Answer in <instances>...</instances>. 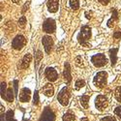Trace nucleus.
Listing matches in <instances>:
<instances>
[{
  "label": "nucleus",
  "mask_w": 121,
  "mask_h": 121,
  "mask_svg": "<svg viewBox=\"0 0 121 121\" xmlns=\"http://www.w3.org/2000/svg\"><path fill=\"white\" fill-rule=\"evenodd\" d=\"M42 43H43V46L45 48V50L47 53H49L52 52V48L53 47V40L50 36H44L43 39H42Z\"/></svg>",
  "instance_id": "obj_11"
},
{
  "label": "nucleus",
  "mask_w": 121,
  "mask_h": 121,
  "mask_svg": "<svg viewBox=\"0 0 121 121\" xmlns=\"http://www.w3.org/2000/svg\"><path fill=\"white\" fill-rule=\"evenodd\" d=\"M17 84H18V82L17 80H14V87H15V94L17 95Z\"/></svg>",
  "instance_id": "obj_34"
},
{
  "label": "nucleus",
  "mask_w": 121,
  "mask_h": 121,
  "mask_svg": "<svg viewBox=\"0 0 121 121\" xmlns=\"http://www.w3.org/2000/svg\"><path fill=\"white\" fill-rule=\"evenodd\" d=\"M40 121H55V114L52 109L47 108L44 109L42 116L40 118Z\"/></svg>",
  "instance_id": "obj_8"
},
{
  "label": "nucleus",
  "mask_w": 121,
  "mask_h": 121,
  "mask_svg": "<svg viewBox=\"0 0 121 121\" xmlns=\"http://www.w3.org/2000/svg\"><path fill=\"white\" fill-rule=\"evenodd\" d=\"M70 98H71V93L68 87H63L59 91L57 95V100L58 102L61 104L63 107H67L70 103Z\"/></svg>",
  "instance_id": "obj_4"
},
{
  "label": "nucleus",
  "mask_w": 121,
  "mask_h": 121,
  "mask_svg": "<svg viewBox=\"0 0 121 121\" xmlns=\"http://www.w3.org/2000/svg\"><path fill=\"white\" fill-rule=\"evenodd\" d=\"M33 104L34 105H38L39 104V93L36 90L35 93H34V97H33Z\"/></svg>",
  "instance_id": "obj_31"
},
{
  "label": "nucleus",
  "mask_w": 121,
  "mask_h": 121,
  "mask_svg": "<svg viewBox=\"0 0 121 121\" xmlns=\"http://www.w3.org/2000/svg\"><path fill=\"white\" fill-rule=\"evenodd\" d=\"M56 29V24H55V21L52 18H47L43 23V30L46 33L48 34H52L55 32Z\"/></svg>",
  "instance_id": "obj_7"
},
{
  "label": "nucleus",
  "mask_w": 121,
  "mask_h": 121,
  "mask_svg": "<svg viewBox=\"0 0 121 121\" xmlns=\"http://www.w3.org/2000/svg\"><path fill=\"white\" fill-rule=\"evenodd\" d=\"M45 76L47 78V79L50 82H56V79L58 78V74H57V71L54 69V68H47L46 71H45Z\"/></svg>",
  "instance_id": "obj_9"
},
{
  "label": "nucleus",
  "mask_w": 121,
  "mask_h": 121,
  "mask_svg": "<svg viewBox=\"0 0 121 121\" xmlns=\"http://www.w3.org/2000/svg\"><path fill=\"white\" fill-rule=\"evenodd\" d=\"M30 98H31V91L30 89L27 87H24L21 90V93H19V102L22 103H28L30 101Z\"/></svg>",
  "instance_id": "obj_10"
},
{
  "label": "nucleus",
  "mask_w": 121,
  "mask_h": 121,
  "mask_svg": "<svg viewBox=\"0 0 121 121\" xmlns=\"http://www.w3.org/2000/svg\"><path fill=\"white\" fill-rule=\"evenodd\" d=\"M114 98L118 103L121 104V86H117L114 89Z\"/></svg>",
  "instance_id": "obj_21"
},
{
  "label": "nucleus",
  "mask_w": 121,
  "mask_h": 121,
  "mask_svg": "<svg viewBox=\"0 0 121 121\" xmlns=\"http://www.w3.org/2000/svg\"><path fill=\"white\" fill-rule=\"evenodd\" d=\"M70 7L73 10H78L79 7V1L78 0H70Z\"/></svg>",
  "instance_id": "obj_25"
},
{
  "label": "nucleus",
  "mask_w": 121,
  "mask_h": 121,
  "mask_svg": "<svg viewBox=\"0 0 121 121\" xmlns=\"http://www.w3.org/2000/svg\"><path fill=\"white\" fill-rule=\"evenodd\" d=\"M113 112H114V114L121 120V106H117V107H115L114 109H113Z\"/></svg>",
  "instance_id": "obj_28"
},
{
  "label": "nucleus",
  "mask_w": 121,
  "mask_h": 121,
  "mask_svg": "<svg viewBox=\"0 0 121 121\" xmlns=\"http://www.w3.org/2000/svg\"><path fill=\"white\" fill-rule=\"evenodd\" d=\"M79 104H80V106H82L84 109H87L88 107H89V96L83 95V96L80 97V99H79Z\"/></svg>",
  "instance_id": "obj_17"
},
{
  "label": "nucleus",
  "mask_w": 121,
  "mask_h": 121,
  "mask_svg": "<svg viewBox=\"0 0 121 121\" xmlns=\"http://www.w3.org/2000/svg\"><path fill=\"white\" fill-rule=\"evenodd\" d=\"M85 86V82L83 79H78L76 83H75V88L76 90H79V89H82Z\"/></svg>",
  "instance_id": "obj_23"
},
{
  "label": "nucleus",
  "mask_w": 121,
  "mask_h": 121,
  "mask_svg": "<svg viewBox=\"0 0 121 121\" xmlns=\"http://www.w3.org/2000/svg\"><path fill=\"white\" fill-rule=\"evenodd\" d=\"M6 82H1V97L2 98H5V95H6Z\"/></svg>",
  "instance_id": "obj_30"
},
{
  "label": "nucleus",
  "mask_w": 121,
  "mask_h": 121,
  "mask_svg": "<svg viewBox=\"0 0 121 121\" xmlns=\"http://www.w3.org/2000/svg\"><path fill=\"white\" fill-rule=\"evenodd\" d=\"M5 115H6V121H17L15 119V115H14L13 110H8Z\"/></svg>",
  "instance_id": "obj_24"
},
{
  "label": "nucleus",
  "mask_w": 121,
  "mask_h": 121,
  "mask_svg": "<svg viewBox=\"0 0 121 121\" xmlns=\"http://www.w3.org/2000/svg\"><path fill=\"white\" fill-rule=\"evenodd\" d=\"M75 62H76V65L80 67V68H83L84 67V64H83V59L82 58V56H77L76 57V60H75Z\"/></svg>",
  "instance_id": "obj_26"
},
{
  "label": "nucleus",
  "mask_w": 121,
  "mask_h": 121,
  "mask_svg": "<svg viewBox=\"0 0 121 121\" xmlns=\"http://www.w3.org/2000/svg\"><path fill=\"white\" fill-rule=\"evenodd\" d=\"M32 60V56L30 53H27L24 55V57L22 58V63H21V68L22 69H27L30 65V62H31Z\"/></svg>",
  "instance_id": "obj_15"
},
{
  "label": "nucleus",
  "mask_w": 121,
  "mask_h": 121,
  "mask_svg": "<svg viewBox=\"0 0 121 121\" xmlns=\"http://www.w3.org/2000/svg\"><path fill=\"white\" fill-rule=\"evenodd\" d=\"M63 78L66 83H70L72 80V75H71V67L68 62H65L64 64V71H63Z\"/></svg>",
  "instance_id": "obj_12"
},
{
  "label": "nucleus",
  "mask_w": 121,
  "mask_h": 121,
  "mask_svg": "<svg viewBox=\"0 0 121 121\" xmlns=\"http://www.w3.org/2000/svg\"><path fill=\"white\" fill-rule=\"evenodd\" d=\"M91 38V28L87 25H84L80 29V32L78 36V43L83 47H89V40Z\"/></svg>",
  "instance_id": "obj_2"
},
{
  "label": "nucleus",
  "mask_w": 121,
  "mask_h": 121,
  "mask_svg": "<svg viewBox=\"0 0 121 121\" xmlns=\"http://www.w3.org/2000/svg\"><path fill=\"white\" fill-rule=\"evenodd\" d=\"M113 38H114V39H120V38H121V32L119 31V30H117V31L114 32Z\"/></svg>",
  "instance_id": "obj_33"
},
{
  "label": "nucleus",
  "mask_w": 121,
  "mask_h": 121,
  "mask_svg": "<svg viewBox=\"0 0 121 121\" xmlns=\"http://www.w3.org/2000/svg\"><path fill=\"white\" fill-rule=\"evenodd\" d=\"M23 121H28V120H27V119H24V120H23Z\"/></svg>",
  "instance_id": "obj_38"
},
{
  "label": "nucleus",
  "mask_w": 121,
  "mask_h": 121,
  "mask_svg": "<svg viewBox=\"0 0 121 121\" xmlns=\"http://www.w3.org/2000/svg\"><path fill=\"white\" fill-rule=\"evenodd\" d=\"M42 93L47 97H52L54 94V87L52 83H47L42 88Z\"/></svg>",
  "instance_id": "obj_14"
},
{
  "label": "nucleus",
  "mask_w": 121,
  "mask_h": 121,
  "mask_svg": "<svg viewBox=\"0 0 121 121\" xmlns=\"http://www.w3.org/2000/svg\"><path fill=\"white\" fill-rule=\"evenodd\" d=\"M112 18H110L109 21L108 22V27H112V26H113V22L118 19L117 10H116V9H112Z\"/></svg>",
  "instance_id": "obj_18"
},
{
  "label": "nucleus",
  "mask_w": 121,
  "mask_h": 121,
  "mask_svg": "<svg viewBox=\"0 0 121 121\" xmlns=\"http://www.w3.org/2000/svg\"><path fill=\"white\" fill-rule=\"evenodd\" d=\"M117 52H118V48H112V49H109L110 62H112V66H114L116 61H117Z\"/></svg>",
  "instance_id": "obj_16"
},
{
  "label": "nucleus",
  "mask_w": 121,
  "mask_h": 121,
  "mask_svg": "<svg viewBox=\"0 0 121 121\" xmlns=\"http://www.w3.org/2000/svg\"><path fill=\"white\" fill-rule=\"evenodd\" d=\"M98 121H119V120L115 116H112V115H105V116L99 117Z\"/></svg>",
  "instance_id": "obj_22"
},
{
  "label": "nucleus",
  "mask_w": 121,
  "mask_h": 121,
  "mask_svg": "<svg viewBox=\"0 0 121 121\" xmlns=\"http://www.w3.org/2000/svg\"><path fill=\"white\" fill-rule=\"evenodd\" d=\"M80 121H89V120H88L87 118H85V117H84V118H82V120H80Z\"/></svg>",
  "instance_id": "obj_37"
},
{
  "label": "nucleus",
  "mask_w": 121,
  "mask_h": 121,
  "mask_svg": "<svg viewBox=\"0 0 121 121\" xmlns=\"http://www.w3.org/2000/svg\"><path fill=\"white\" fill-rule=\"evenodd\" d=\"M98 1L102 4V5H108L109 2H110V0H98Z\"/></svg>",
  "instance_id": "obj_35"
},
{
  "label": "nucleus",
  "mask_w": 121,
  "mask_h": 121,
  "mask_svg": "<svg viewBox=\"0 0 121 121\" xmlns=\"http://www.w3.org/2000/svg\"><path fill=\"white\" fill-rule=\"evenodd\" d=\"M5 100L9 103H13L14 102V92L12 88H9L6 92V95H5Z\"/></svg>",
  "instance_id": "obj_19"
},
{
  "label": "nucleus",
  "mask_w": 121,
  "mask_h": 121,
  "mask_svg": "<svg viewBox=\"0 0 121 121\" xmlns=\"http://www.w3.org/2000/svg\"><path fill=\"white\" fill-rule=\"evenodd\" d=\"M91 62H92V64H93L95 67L101 68V67H104V66L107 65L108 59H107V57L105 56V54L100 53V54L93 55V56L91 57Z\"/></svg>",
  "instance_id": "obj_5"
},
{
  "label": "nucleus",
  "mask_w": 121,
  "mask_h": 121,
  "mask_svg": "<svg viewBox=\"0 0 121 121\" xmlns=\"http://www.w3.org/2000/svg\"><path fill=\"white\" fill-rule=\"evenodd\" d=\"M37 54H35L36 55V66L39 64V62L41 61V59L43 58V54H42V52H41V50H37V52H36Z\"/></svg>",
  "instance_id": "obj_29"
},
{
  "label": "nucleus",
  "mask_w": 121,
  "mask_h": 121,
  "mask_svg": "<svg viewBox=\"0 0 121 121\" xmlns=\"http://www.w3.org/2000/svg\"><path fill=\"white\" fill-rule=\"evenodd\" d=\"M17 23H18V26H19V27L23 28V27L25 26V24H26V17H25L24 16H22V17L21 18L18 19Z\"/></svg>",
  "instance_id": "obj_27"
},
{
  "label": "nucleus",
  "mask_w": 121,
  "mask_h": 121,
  "mask_svg": "<svg viewBox=\"0 0 121 121\" xmlns=\"http://www.w3.org/2000/svg\"><path fill=\"white\" fill-rule=\"evenodd\" d=\"M109 105V101L107 96L105 95H97L94 99V108L96 109V112H104L108 109Z\"/></svg>",
  "instance_id": "obj_1"
},
{
  "label": "nucleus",
  "mask_w": 121,
  "mask_h": 121,
  "mask_svg": "<svg viewBox=\"0 0 121 121\" xmlns=\"http://www.w3.org/2000/svg\"><path fill=\"white\" fill-rule=\"evenodd\" d=\"M76 120V115L72 112H66L64 115H63V121H75Z\"/></svg>",
  "instance_id": "obj_20"
},
{
  "label": "nucleus",
  "mask_w": 121,
  "mask_h": 121,
  "mask_svg": "<svg viewBox=\"0 0 121 121\" xmlns=\"http://www.w3.org/2000/svg\"><path fill=\"white\" fill-rule=\"evenodd\" d=\"M108 83V74L107 72H99L95 75L94 78H93V84L95 85V87L102 89L104 88Z\"/></svg>",
  "instance_id": "obj_3"
},
{
  "label": "nucleus",
  "mask_w": 121,
  "mask_h": 121,
  "mask_svg": "<svg viewBox=\"0 0 121 121\" xmlns=\"http://www.w3.org/2000/svg\"><path fill=\"white\" fill-rule=\"evenodd\" d=\"M47 6H48V12H50V13H56L58 11L59 1H58V0H48Z\"/></svg>",
  "instance_id": "obj_13"
},
{
  "label": "nucleus",
  "mask_w": 121,
  "mask_h": 121,
  "mask_svg": "<svg viewBox=\"0 0 121 121\" xmlns=\"http://www.w3.org/2000/svg\"><path fill=\"white\" fill-rule=\"evenodd\" d=\"M29 4H30V2H29V1H27V2H26V3L24 4V6L22 7V14H24V13L26 12V10H28Z\"/></svg>",
  "instance_id": "obj_32"
},
{
  "label": "nucleus",
  "mask_w": 121,
  "mask_h": 121,
  "mask_svg": "<svg viewBox=\"0 0 121 121\" xmlns=\"http://www.w3.org/2000/svg\"><path fill=\"white\" fill-rule=\"evenodd\" d=\"M12 1H13L15 4H19V2H21V0H12Z\"/></svg>",
  "instance_id": "obj_36"
},
{
  "label": "nucleus",
  "mask_w": 121,
  "mask_h": 121,
  "mask_svg": "<svg viewBox=\"0 0 121 121\" xmlns=\"http://www.w3.org/2000/svg\"><path fill=\"white\" fill-rule=\"evenodd\" d=\"M26 45V39L22 35H17L12 42V47L16 50H22Z\"/></svg>",
  "instance_id": "obj_6"
}]
</instances>
